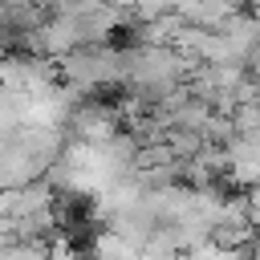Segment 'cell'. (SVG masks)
Wrapping results in <instances>:
<instances>
[]
</instances>
